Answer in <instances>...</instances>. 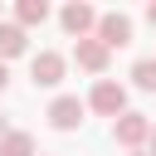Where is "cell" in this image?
<instances>
[{
    "label": "cell",
    "instance_id": "obj_1",
    "mask_svg": "<svg viewBox=\"0 0 156 156\" xmlns=\"http://www.w3.org/2000/svg\"><path fill=\"white\" fill-rule=\"evenodd\" d=\"M88 107H93L98 117H112V122H117L122 112H132V107H127V88H122V83H112V78H98V83H93Z\"/></svg>",
    "mask_w": 156,
    "mask_h": 156
},
{
    "label": "cell",
    "instance_id": "obj_14",
    "mask_svg": "<svg viewBox=\"0 0 156 156\" xmlns=\"http://www.w3.org/2000/svg\"><path fill=\"white\" fill-rule=\"evenodd\" d=\"M5 132H10V127H5V117H0V141H5Z\"/></svg>",
    "mask_w": 156,
    "mask_h": 156
},
{
    "label": "cell",
    "instance_id": "obj_4",
    "mask_svg": "<svg viewBox=\"0 0 156 156\" xmlns=\"http://www.w3.org/2000/svg\"><path fill=\"white\" fill-rule=\"evenodd\" d=\"M83 112H88V102H78L73 93H58L49 102V127L54 132H78L83 127Z\"/></svg>",
    "mask_w": 156,
    "mask_h": 156
},
{
    "label": "cell",
    "instance_id": "obj_16",
    "mask_svg": "<svg viewBox=\"0 0 156 156\" xmlns=\"http://www.w3.org/2000/svg\"><path fill=\"white\" fill-rule=\"evenodd\" d=\"M127 156H146V151H127Z\"/></svg>",
    "mask_w": 156,
    "mask_h": 156
},
{
    "label": "cell",
    "instance_id": "obj_7",
    "mask_svg": "<svg viewBox=\"0 0 156 156\" xmlns=\"http://www.w3.org/2000/svg\"><path fill=\"white\" fill-rule=\"evenodd\" d=\"M73 58H78V68L83 73H107V58H112V49L93 34V39H78L73 44Z\"/></svg>",
    "mask_w": 156,
    "mask_h": 156
},
{
    "label": "cell",
    "instance_id": "obj_3",
    "mask_svg": "<svg viewBox=\"0 0 156 156\" xmlns=\"http://www.w3.org/2000/svg\"><path fill=\"white\" fill-rule=\"evenodd\" d=\"M63 68H68V58H63L58 49H39V54L29 58V78H34V88H58V83H63Z\"/></svg>",
    "mask_w": 156,
    "mask_h": 156
},
{
    "label": "cell",
    "instance_id": "obj_5",
    "mask_svg": "<svg viewBox=\"0 0 156 156\" xmlns=\"http://www.w3.org/2000/svg\"><path fill=\"white\" fill-rule=\"evenodd\" d=\"M112 141L127 146V151H136L141 141H151V122H146V112H122V117L112 122Z\"/></svg>",
    "mask_w": 156,
    "mask_h": 156
},
{
    "label": "cell",
    "instance_id": "obj_8",
    "mask_svg": "<svg viewBox=\"0 0 156 156\" xmlns=\"http://www.w3.org/2000/svg\"><path fill=\"white\" fill-rule=\"evenodd\" d=\"M29 49V34H24V24H15V20H0V58L10 63V58H20Z\"/></svg>",
    "mask_w": 156,
    "mask_h": 156
},
{
    "label": "cell",
    "instance_id": "obj_15",
    "mask_svg": "<svg viewBox=\"0 0 156 156\" xmlns=\"http://www.w3.org/2000/svg\"><path fill=\"white\" fill-rule=\"evenodd\" d=\"M151 156H156V127H151Z\"/></svg>",
    "mask_w": 156,
    "mask_h": 156
},
{
    "label": "cell",
    "instance_id": "obj_2",
    "mask_svg": "<svg viewBox=\"0 0 156 156\" xmlns=\"http://www.w3.org/2000/svg\"><path fill=\"white\" fill-rule=\"evenodd\" d=\"M98 20H102V15H98L88 0H73V5L58 10V24L73 34V44H78V39H93V34H98Z\"/></svg>",
    "mask_w": 156,
    "mask_h": 156
},
{
    "label": "cell",
    "instance_id": "obj_11",
    "mask_svg": "<svg viewBox=\"0 0 156 156\" xmlns=\"http://www.w3.org/2000/svg\"><path fill=\"white\" fill-rule=\"evenodd\" d=\"M132 83L141 93H156V58H136L132 63Z\"/></svg>",
    "mask_w": 156,
    "mask_h": 156
},
{
    "label": "cell",
    "instance_id": "obj_9",
    "mask_svg": "<svg viewBox=\"0 0 156 156\" xmlns=\"http://www.w3.org/2000/svg\"><path fill=\"white\" fill-rule=\"evenodd\" d=\"M44 20H49V5H44V0H20V5H15V24L29 29V24H44Z\"/></svg>",
    "mask_w": 156,
    "mask_h": 156
},
{
    "label": "cell",
    "instance_id": "obj_13",
    "mask_svg": "<svg viewBox=\"0 0 156 156\" xmlns=\"http://www.w3.org/2000/svg\"><path fill=\"white\" fill-rule=\"evenodd\" d=\"M146 24H156V0H151V5H146Z\"/></svg>",
    "mask_w": 156,
    "mask_h": 156
},
{
    "label": "cell",
    "instance_id": "obj_12",
    "mask_svg": "<svg viewBox=\"0 0 156 156\" xmlns=\"http://www.w3.org/2000/svg\"><path fill=\"white\" fill-rule=\"evenodd\" d=\"M5 88H10V63L0 58V93H5Z\"/></svg>",
    "mask_w": 156,
    "mask_h": 156
},
{
    "label": "cell",
    "instance_id": "obj_10",
    "mask_svg": "<svg viewBox=\"0 0 156 156\" xmlns=\"http://www.w3.org/2000/svg\"><path fill=\"white\" fill-rule=\"evenodd\" d=\"M0 156H39V151H34V136H29V132H5Z\"/></svg>",
    "mask_w": 156,
    "mask_h": 156
},
{
    "label": "cell",
    "instance_id": "obj_6",
    "mask_svg": "<svg viewBox=\"0 0 156 156\" xmlns=\"http://www.w3.org/2000/svg\"><path fill=\"white\" fill-rule=\"evenodd\" d=\"M98 39H102L107 49H127V44H132V15L107 10V15L98 20Z\"/></svg>",
    "mask_w": 156,
    "mask_h": 156
}]
</instances>
